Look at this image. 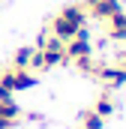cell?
<instances>
[{
	"label": "cell",
	"mask_w": 126,
	"mask_h": 129,
	"mask_svg": "<svg viewBox=\"0 0 126 129\" xmlns=\"http://www.w3.org/2000/svg\"><path fill=\"white\" fill-rule=\"evenodd\" d=\"M72 63L78 66L84 75H96V69H99V63L93 60V54H87V57H78V60H72Z\"/></svg>",
	"instance_id": "obj_11"
},
{
	"label": "cell",
	"mask_w": 126,
	"mask_h": 129,
	"mask_svg": "<svg viewBox=\"0 0 126 129\" xmlns=\"http://www.w3.org/2000/svg\"><path fill=\"white\" fill-rule=\"evenodd\" d=\"M21 117H24V111H21V105L15 99H0V129L18 126Z\"/></svg>",
	"instance_id": "obj_4"
},
{
	"label": "cell",
	"mask_w": 126,
	"mask_h": 129,
	"mask_svg": "<svg viewBox=\"0 0 126 129\" xmlns=\"http://www.w3.org/2000/svg\"><path fill=\"white\" fill-rule=\"evenodd\" d=\"M81 129H105V117H99L93 108L81 111Z\"/></svg>",
	"instance_id": "obj_9"
},
{
	"label": "cell",
	"mask_w": 126,
	"mask_h": 129,
	"mask_svg": "<svg viewBox=\"0 0 126 129\" xmlns=\"http://www.w3.org/2000/svg\"><path fill=\"white\" fill-rule=\"evenodd\" d=\"M84 24H87V12H84V6H81V3H69V6H63L60 12L51 18L48 33L57 36V39H63V42H69Z\"/></svg>",
	"instance_id": "obj_1"
},
{
	"label": "cell",
	"mask_w": 126,
	"mask_h": 129,
	"mask_svg": "<svg viewBox=\"0 0 126 129\" xmlns=\"http://www.w3.org/2000/svg\"><path fill=\"white\" fill-rule=\"evenodd\" d=\"M30 57H33V48L27 45V48H18L15 54H12V63L9 66H15V69H27L30 66Z\"/></svg>",
	"instance_id": "obj_10"
},
{
	"label": "cell",
	"mask_w": 126,
	"mask_h": 129,
	"mask_svg": "<svg viewBox=\"0 0 126 129\" xmlns=\"http://www.w3.org/2000/svg\"><path fill=\"white\" fill-rule=\"evenodd\" d=\"M63 54H66V60L72 63V60H78V57H87V54H93V42H90V30L87 27H81V30L75 33L66 45H63Z\"/></svg>",
	"instance_id": "obj_3"
},
{
	"label": "cell",
	"mask_w": 126,
	"mask_h": 129,
	"mask_svg": "<svg viewBox=\"0 0 126 129\" xmlns=\"http://www.w3.org/2000/svg\"><path fill=\"white\" fill-rule=\"evenodd\" d=\"M96 78H99L108 90H117V87H123V84H126L123 66H99V69H96Z\"/></svg>",
	"instance_id": "obj_5"
},
{
	"label": "cell",
	"mask_w": 126,
	"mask_h": 129,
	"mask_svg": "<svg viewBox=\"0 0 126 129\" xmlns=\"http://www.w3.org/2000/svg\"><path fill=\"white\" fill-rule=\"evenodd\" d=\"M93 111L99 114V117H111V114L117 111V102H114V96H111V93H102V96L96 99Z\"/></svg>",
	"instance_id": "obj_8"
},
{
	"label": "cell",
	"mask_w": 126,
	"mask_h": 129,
	"mask_svg": "<svg viewBox=\"0 0 126 129\" xmlns=\"http://www.w3.org/2000/svg\"><path fill=\"white\" fill-rule=\"evenodd\" d=\"M36 75H33L30 69H15V66H6V69H0V99H12L15 93H21V90H30L36 87Z\"/></svg>",
	"instance_id": "obj_2"
},
{
	"label": "cell",
	"mask_w": 126,
	"mask_h": 129,
	"mask_svg": "<svg viewBox=\"0 0 126 129\" xmlns=\"http://www.w3.org/2000/svg\"><path fill=\"white\" fill-rule=\"evenodd\" d=\"M84 6L90 9V15L99 21H108L114 12H120V0H84Z\"/></svg>",
	"instance_id": "obj_6"
},
{
	"label": "cell",
	"mask_w": 126,
	"mask_h": 129,
	"mask_svg": "<svg viewBox=\"0 0 126 129\" xmlns=\"http://www.w3.org/2000/svg\"><path fill=\"white\" fill-rule=\"evenodd\" d=\"M105 24H108V30H105V33H108V39H114V42H126V12H123V9L114 12Z\"/></svg>",
	"instance_id": "obj_7"
}]
</instances>
